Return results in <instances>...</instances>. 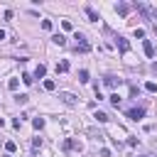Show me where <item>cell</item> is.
<instances>
[{"mask_svg": "<svg viewBox=\"0 0 157 157\" xmlns=\"http://www.w3.org/2000/svg\"><path fill=\"white\" fill-rule=\"evenodd\" d=\"M74 39H76V52H81V54L91 52V44H88V39H86L81 32H76V34H74Z\"/></svg>", "mask_w": 157, "mask_h": 157, "instance_id": "cell-1", "label": "cell"}, {"mask_svg": "<svg viewBox=\"0 0 157 157\" xmlns=\"http://www.w3.org/2000/svg\"><path fill=\"white\" fill-rule=\"evenodd\" d=\"M125 115H128L130 120H142V118H145V108H128Z\"/></svg>", "mask_w": 157, "mask_h": 157, "instance_id": "cell-2", "label": "cell"}, {"mask_svg": "<svg viewBox=\"0 0 157 157\" xmlns=\"http://www.w3.org/2000/svg\"><path fill=\"white\" fill-rule=\"evenodd\" d=\"M59 98H61V103H66V105H71V108L78 103V101H76V96H74V93H66V91H61V93H59Z\"/></svg>", "mask_w": 157, "mask_h": 157, "instance_id": "cell-3", "label": "cell"}, {"mask_svg": "<svg viewBox=\"0 0 157 157\" xmlns=\"http://www.w3.org/2000/svg\"><path fill=\"white\" fill-rule=\"evenodd\" d=\"M130 10H132V5H128V2H118V5H115V12H118V15H123V17H125V15H130Z\"/></svg>", "mask_w": 157, "mask_h": 157, "instance_id": "cell-4", "label": "cell"}, {"mask_svg": "<svg viewBox=\"0 0 157 157\" xmlns=\"http://www.w3.org/2000/svg\"><path fill=\"white\" fill-rule=\"evenodd\" d=\"M142 49H145V56H147V59H152V56H155V44H152L150 39H145V42H142Z\"/></svg>", "mask_w": 157, "mask_h": 157, "instance_id": "cell-5", "label": "cell"}, {"mask_svg": "<svg viewBox=\"0 0 157 157\" xmlns=\"http://www.w3.org/2000/svg\"><path fill=\"white\" fill-rule=\"evenodd\" d=\"M103 83H105L108 88H115V86H120L123 81H120V78H115V76H105V78H103Z\"/></svg>", "mask_w": 157, "mask_h": 157, "instance_id": "cell-6", "label": "cell"}, {"mask_svg": "<svg viewBox=\"0 0 157 157\" xmlns=\"http://www.w3.org/2000/svg\"><path fill=\"white\" fill-rule=\"evenodd\" d=\"M64 150H81V142H78V140H71V137H69V140L64 142Z\"/></svg>", "mask_w": 157, "mask_h": 157, "instance_id": "cell-7", "label": "cell"}, {"mask_svg": "<svg viewBox=\"0 0 157 157\" xmlns=\"http://www.w3.org/2000/svg\"><path fill=\"white\" fill-rule=\"evenodd\" d=\"M115 44H118V49H120V52H128V49H130L128 39H123V37H115Z\"/></svg>", "mask_w": 157, "mask_h": 157, "instance_id": "cell-8", "label": "cell"}, {"mask_svg": "<svg viewBox=\"0 0 157 157\" xmlns=\"http://www.w3.org/2000/svg\"><path fill=\"white\" fill-rule=\"evenodd\" d=\"M52 42H54L56 47H64V44H66V37H64V34H54V37H52Z\"/></svg>", "mask_w": 157, "mask_h": 157, "instance_id": "cell-9", "label": "cell"}, {"mask_svg": "<svg viewBox=\"0 0 157 157\" xmlns=\"http://www.w3.org/2000/svg\"><path fill=\"white\" fill-rule=\"evenodd\" d=\"M86 15H88V20H91V22H96V20H101V17H98V12H96L93 7H86Z\"/></svg>", "mask_w": 157, "mask_h": 157, "instance_id": "cell-10", "label": "cell"}, {"mask_svg": "<svg viewBox=\"0 0 157 157\" xmlns=\"http://www.w3.org/2000/svg\"><path fill=\"white\" fill-rule=\"evenodd\" d=\"M69 71V61H59L56 64V74H66Z\"/></svg>", "mask_w": 157, "mask_h": 157, "instance_id": "cell-11", "label": "cell"}, {"mask_svg": "<svg viewBox=\"0 0 157 157\" xmlns=\"http://www.w3.org/2000/svg\"><path fill=\"white\" fill-rule=\"evenodd\" d=\"M44 74H47V66H44V64H39V66L34 69V76H37V78H44Z\"/></svg>", "mask_w": 157, "mask_h": 157, "instance_id": "cell-12", "label": "cell"}, {"mask_svg": "<svg viewBox=\"0 0 157 157\" xmlns=\"http://www.w3.org/2000/svg\"><path fill=\"white\" fill-rule=\"evenodd\" d=\"M27 101H29V96H27V93H17V96H15V103H20V105H25Z\"/></svg>", "mask_w": 157, "mask_h": 157, "instance_id": "cell-13", "label": "cell"}, {"mask_svg": "<svg viewBox=\"0 0 157 157\" xmlns=\"http://www.w3.org/2000/svg\"><path fill=\"white\" fill-rule=\"evenodd\" d=\"M93 118H96L98 123H108V115H105L103 110H96V113H93Z\"/></svg>", "mask_w": 157, "mask_h": 157, "instance_id": "cell-14", "label": "cell"}, {"mask_svg": "<svg viewBox=\"0 0 157 157\" xmlns=\"http://www.w3.org/2000/svg\"><path fill=\"white\" fill-rule=\"evenodd\" d=\"M145 91H150V93H157V83H155V81H147V83H145Z\"/></svg>", "mask_w": 157, "mask_h": 157, "instance_id": "cell-15", "label": "cell"}, {"mask_svg": "<svg viewBox=\"0 0 157 157\" xmlns=\"http://www.w3.org/2000/svg\"><path fill=\"white\" fill-rule=\"evenodd\" d=\"M108 98H110V103H113V105H115V108H118V105H120V96H118V93H110V96H108Z\"/></svg>", "mask_w": 157, "mask_h": 157, "instance_id": "cell-16", "label": "cell"}, {"mask_svg": "<svg viewBox=\"0 0 157 157\" xmlns=\"http://www.w3.org/2000/svg\"><path fill=\"white\" fill-rule=\"evenodd\" d=\"M32 125H34L37 130H42V128H44V118H34V120H32Z\"/></svg>", "mask_w": 157, "mask_h": 157, "instance_id": "cell-17", "label": "cell"}, {"mask_svg": "<svg viewBox=\"0 0 157 157\" xmlns=\"http://www.w3.org/2000/svg\"><path fill=\"white\" fill-rule=\"evenodd\" d=\"M78 81H81V83H86V81H88V71H86V69H83V71H78Z\"/></svg>", "mask_w": 157, "mask_h": 157, "instance_id": "cell-18", "label": "cell"}, {"mask_svg": "<svg viewBox=\"0 0 157 157\" xmlns=\"http://www.w3.org/2000/svg\"><path fill=\"white\" fill-rule=\"evenodd\" d=\"M44 88H47V91H54V88H56V83H54L52 78H47V81H44Z\"/></svg>", "mask_w": 157, "mask_h": 157, "instance_id": "cell-19", "label": "cell"}, {"mask_svg": "<svg viewBox=\"0 0 157 157\" xmlns=\"http://www.w3.org/2000/svg\"><path fill=\"white\" fill-rule=\"evenodd\" d=\"M5 150H7V152H15V150H17V145L10 140V142H5Z\"/></svg>", "mask_w": 157, "mask_h": 157, "instance_id": "cell-20", "label": "cell"}, {"mask_svg": "<svg viewBox=\"0 0 157 157\" xmlns=\"http://www.w3.org/2000/svg\"><path fill=\"white\" fill-rule=\"evenodd\" d=\"M42 29H47V32H49V29H52V22H49V20H42Z\"/></svg>", "mask_w": 157, "mask_h": 157, "instance_id": "cell-21", "label": "cell"}, {"mask_svg": "<svg viewBox=\"0 0 157 157\" xmlns=\"http://www.w3.org/2000/svg\"><path fill=\"white\" fill-rule=\"evenodd\" d=\"M22 81H25V83H27V86H29V83H32V81H34V78H32V76H29V74H22Z\"/></svg>", "mask_w": 157, "mask_h": 157, "instance_id": "cell-22", "label": "cell"}, {"mask_svg": "<svg viewBox=\"0 0 157 157\" xmlns=\"http://www.w3.org/2000/svg\"><path fill=\"white\" fill-rule=\"evenodd\" d=\"M7 86H10V91H15V88H17V78H10V83H7Z\"/></svg>", "mask_w": 157, "mask_h": 157, "instance_id": "cell-23", "label": "cell"}, {"mask_svg": "<svg viewBox=\"0 0 157 157\" xmlns=\"http://www.w3.org/2000/svg\"><path fill=\"white\" fill-rule=\"evenodd\" d=\"M2 39H5V29H0V42H2Z\"/></svg>", "mask_w": 157, "mask_h": 157, "instance_id": "cell-24", "label": "cell"}, {"mask_svg": "<svg viewBox=\"0 0 157 157\" xmlns=\"http://www.w3.org/2000/svg\"><path fill=\"white\" fill-rule=\"evenodd\" d=\"M142 157H152V155H142Z\"/></svg>", "mask_w": 157, "mask_h": 157, "instance_id": "cell-25", "label": "cell"}, {"mask_svg": "<svg viewBox=\"0 0 157 157\" xmlns=\"http://www.w3.org/2000/svg\"><path fill=\"white\" fill-rule=\"evenodd\" d=\"M155 54H157V52H155Z\"/></svg>", "mask_w": 157, "mask_h": 157, "instance_id": "cell-26", "label": "cell"}]
</instances>
